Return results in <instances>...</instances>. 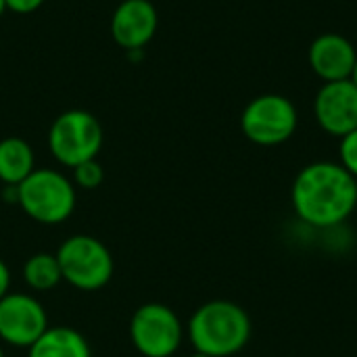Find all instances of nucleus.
Instances as JSON below:
<instances>
[{
	"label": "nucleus",
	"mask_w": 357,
	"mask_h": 357,
	"mask_svg": "<svg viewBox=\"0 0 357 357\" xmlns=\"http://www.w3.org/2000/svg\"><path fill=\"white\" fill-rule=\"evenodd\" d=\"M0 357H4V349H2V345H0Z\"/></svg>",
	"instance_id": "nucleus-22"
},
{
	"label": "nucleus",
	"mask_w": 357,
	"mask_h": 357,
	"mask_svg": "<svg viewBox=\"0 0 357 357\" xmlns=\"http://www.w3.org/2000/svg\"><path fill=\"white\" fill-rule=\"evenodd\" d=\"M48 328L42 303L25 293H8L0 299V341L13 347H31Z\"/></svg>",
	"instance_id": "nucleus-8"
},
{
	"label": "nucleus",
	"mask_w": 357,
	"mask_h": 357,
	"mask_svg": "<svg viewBox=\"0 0 357 357\" xmlns=\"http://www.w3.org/2000/svg\"><path fill=\"white\" fill-rule=\"evenodd\" d=\"M4 10H6V2H4V0H0V17L4 15Z\"/></svg>",
	"instance_id": "nucleus-20"
},
{
	"label": "nucleus",
	"mask_w": 357,
	"mask_h": 357,
	"mask_svg": "<svg viewBox=\"0 0 357 357\" xmlns=\"http://www.w3.org/2000/svg\"><path fill=\"white\" fill-rule=\"evenodd\" d=\"M8 289H10V272L8 266L0 259V299L8 295Z\"/></svg>",
	"instance_id": "nucleus-18"
},
{
	"label": "nucleus",
	"mask_w": 357,
	"mask_h": 357,
	"mask_svg": "<svg viewBox=\"0 0 357 357\" xmlns=\"http://www.w3.org/2000/svg\"><path fill=\"white\" fill-rule=\"evenodd\" d=\"M56 259L67 280L73 289L79 291H98L102 289L115 270L111 251L94 236L75 234L69 236L56 251Z\"/></svg>",
	"instance_id": "nucleus-4"
},
{
	"label": "nucleus",
	"mask_w": 357,
	"mask_h": 357,
	"mask_svg": "<svg viewBox=\"0 0 357 357\" xmlns=\"http://www.w3.org/2000/svg\"><path fill=\"white\" fill-rule=\"evenodd\" d=\"M293 207L305 224L316 228L343 224L357 207V180L341 163L316 161L297 174Z\"/></svg>",
	"instance_id": "nucleus-1"
},
{
	"label": "nucleus",
	"mask_w": 357,
	"mask_h": 357,
	"mask_svg": "<svg viewBox=\"0 0 357 357\" xmlns=\"http://www.w3.org/2000/svg\"><path fill=\"white\" fill-rule=\"evenodd\" d=\"M297 107L282 94L255 96L241 115L243 134L259 146L287 142L297 130Z\"/></svg>",
	"instance_id": "nucleus-6"
},
{
	"label": "nucleus",
	"mask_w": 357,
	"mask_h": 357,
	"mask_svg": "<svg viewBox=\"0 0 357 357\" xmlns=\"http://www.w3.org/2000/svg\"><path fill=\"white\" fill-rule=\"evenodd\" d=\"M23 278L25 284L31 291H50L63 280V272L56 259V253H36L31 255L23 266Z\"/></svg>",
	"instance_id": "nucleus-14"
},
{
	"label": "nucleus",
	"mask_w": 357,
	"mask_h": 357,
	"mask_svg": "<svg viewBox=\"0 0 357 357\" xmlns=\"http://www.w3.org/2000/svg\"><path fill=\"white\" fill-rule=\"evenodd\" d=\"M314 113L324 132L347 136L357 130V86L351 79L324 82L314 100Z\"/></svg>",
	"instance_id": "nucleus-9"
},
{
	"label": "nucleus",
	"mask_w": 357,
	"mask_h": 357,
	"mask_svg": "<svg viewBox=\"0 0 357 357\" xmlns=\"http://www.w3.org/2000/svg\"><path fill=\"white\" fill-rule=\"evenodd\" d=\"M349 79L354 82L357 86V59H356V65H354V69H351V75H349Z\"/></svg>",
	"instance_id": "nucleus-19"
},
{
	"label": "nucleus",
	"mask_w": 357,
	"mask_h": 357,
	"mask_svg": "<svg viewBox=\"0 0 357 357\" xmlns=\"http://www.w3.org/2000/svg\"><path fill=\"white\" fill-rule=\"evenodd\" d=\"M356 59V46L341 33H322L310 46V65L324 82L349 79Z\"/></svg>",
	"instance_id": "nucleus-11"
},
{
	"label": "nucleus",
	"mask_w": 357,
	"mask_h": 357,
	"mask_svg": "<svg viewBox=\"0 0 357 357\" xmlns=\"http://www.w3.org/2000/svg\"><path fill=\"white\" fill-rule=\"evenodd\" d=\"M341 165L357 180V130L341 138Z\"/></svg>",
	"instance_id": "nucleus-16"
},
{
	"label": "nucleus",
	"mask_w": 357,
	"mask_h": 357,
	"mask_svg": "<svg viewBox=\"0 0 357 357\" xmlns=\"http://www.w3.org/2000/svg\"><path fill=\"white\" fill-rule=\"evenodd\" d=\"M182 337L178 314L163 303H144L130 320L132 345L144 357H172L180 349Z\"/></svg>",
	"instance_id": "nucleus-7"
},
{
	"label": "nucleus",
	"mask_w": 357,
	"mask_h": 357,
	"mask_svg": "<svg viewBox=\"0 0 357 357\" xmlns=\"http://www.w3.org/2000/svg\"><path fill=\"white\" fill-rule=\"evenodd\" d=\"M73 178H75L77 186H82L86 190H94L102 184L105 172L96 159H90V161H84L77 167H73Z\"/></svg>",
	"instance_id": "nucleus-15"
},
{
	"label": "nucleus",
	"mask_w": 357,
	"mask_h": 357,
	"mask_svg": "<svg viewBox=\"0 0 357 357\" xmlns=\"http://www.w3.org/2000/svg\"><path fill=\"white\" fill-rule=\"evenodd\" d=\"M192 357H211V356H205V354H195Z\"/></svg>",
	"instance_id": "nucleus-21"
},
{
	"label": "nucleus",
	"mask_w": 357,
	"mask_h": 357,
	"mask_svg": "<svg viewBox=\"0 0 357 357\" xmlns=\"http://www.w3.org/2000/svg\"><path fill=\"white\" fill-rule=\"evenodd\" d=\"M36 169V157L31 146L23 138L0 140V182L6 186H19Z\"/></svg>",
	"instance_id": "nucleus-13"
},
{
	"label": "nucleus",
	"mask_w": 357,
	"mask_h": 357,
	"mask_svg": "<svg viewBox=\"0 0 357 357\" xmlns=\"http://www.w3.org/2000/svg\"><path fill=\"white\" fill-rule=\"evenodd\" d=\"M157 25L159 17L151 0H123L111 17V36L121 48L136 50L153 40Z\"/></svg>",
	"instance_id": "nucleus-10"
},
{
	"label": "nucleus",
	"mask_w": 357,
	"mask_h": 357,
	"mask_svg": "<svg viewBox=\"0 0 357 357\" xmlns=\"http://www.w3.org/2000/svg\"><path fill=\"white\" fill-rule=\"evenodd\" d=\"M251 337L247 312L232 301H209L188 322V339L197 354L228 357L238 354Z\"/></svg>",
	"instance_id": "nucleus-2"
},
{
	"label": "nucleus",
	"mask_w": 357,
	"mask_h": 357,
	"mask_svg": "<svg viewBox=\"0 0 357 357\" xmlns=\"http://www.w3.org/2000/svg\"><path fill=\"white\" fill-rule=\"evenodd\" d=\"M29 357H92V354L88 341L77 331L67 326H48L29 347Z\"/></svg>",
	"instance_id": "nucleus-12"
},
{
	"label": "nucleus",
	"mask_w": 357,
	"mask_h": 357,
	"mask_svg": "<svg viewBox=\"0 0 357 357\" xmlns=\"http://www.w3.org/2000/svg\"><path fill=\"white\" fill-rule=\"evenodd\" d=\"M19 207L38 224L54 226L75 209V188L67 176L54 169H33L17 186Z\"/></svg>",
	"instance_id": "nucleus-3"
},
{
	"label": "nucleus",
	"mask_w": 357,
	"mask_h": 357,
	"mask_svg": "<svg viewBox=\"0 0 357 357\" xmlns=\"http://www.w3.org/2000/svg\"><path fill=\"white\" fill-rule=\"evenodd\" d=\"M6 2V8L13 10V13H19V15H27V13H33L38 10L44 0H4Z\"/></svg>",
	"instance_id": "nucleus-17"
},
{
	"label": "nucleus",
	"mask_w": 357,
	"mask_h": 357,
	"mask_svg": "<svg viewBox=\"0 0 357 357\" xmlns=\"http://www.w3.org/2000/svg\"><path fill=\"white\" fill-rule=\"evenodd\" d=\"M48 146L59 163L73 169L84 161L96 159L102 146V128L88 111H65L50 126Z\"/></svg>",
	"instance_id": "nucleus-5"
}]
</instances>
